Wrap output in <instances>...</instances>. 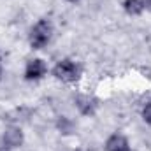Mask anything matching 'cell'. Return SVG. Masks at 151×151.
Instances as JSON below:
<instances>
[{
	"label": "cell",
	"instance_id": "obj_1",
	"mask_svg": "<svg viewBox=\"0 0 151 151\" xmlns=\"http://www.w3.org/2000/svg\"><path fill=\"white\" fill-rule=\"evenodd\" d=\"M51 37V23L47 19H42L39 21L37 25L32 28V34H30V44L32 47H44L47 44V40Z\"/></svg>",
	"mask_w": 151,
	"mask_h": 151
},
{
	"label": "cell",
	"instance_id": "obj_2",
	"mask_svg": "<svg viewBox=\"0 0 151 151\" xmlns=\"http://www.w3.org/2000/svg\"><path fill=\"white\" fill-rule=\"evenodd\" d=\"M55 76L58 77V79H62V81H76L77 79V67H76L74 63L70 62V60H63V62H60V63H56V67H55Z\"/></svg>",
	"mask_w": 151,
	"mask_h": 151
},
{
	"label": "cell",
	"instance_id": "obj_3",
	"mask_svg": "<svg viewBox=\"0 0 151 151\" xmlns=\"http://www.w3.org/2000/svg\"><path fill=\"white\" fill-rule=\"evenodd\" d=\"M46 70L47 69H46V63L42 60H32L27 65L25 76H27V79H40L42 76L46 74Z\"/></svg>",
	"mask_w": 151,
	"mask_h": 151
},
{
	"label": "cell",
	"instance_id": "obj_4",
	"mask_svg": "<svg viewBox=\"0 0 151 151\" xmlns=\"http://www.w3.org/2000/svg\"><path fill=\"white\" fill-rule=\"evenodd\" d=\"M106 150L107 151H130L128 146V141L123 137V135H111L106 142Z\"/></svg>",
	"mask_w": 151,
	"mask_h": 151
},
{
	"label": "cell",
	"instance_id": "obj_5",
	"mask_svg": "<svg viewBox=\"0 0 151 151\" xmlns=\"http://www.w3.org/2000/svg\"><path fill=\"white\" fill-rule=\"evenodd\" d=\"M21 141H23V134L18 128H9L4 134V144L7 148H16V146L21 144Z\"/></svg>",
	"mask_w": 151,
	"mask_h": 151
},
{
	"label": "cell",
	"instance_id": "obj_6",
	"mask_svg": "<svg viewBox=\"0 0 151 151\" xmlns=\"http://www.w3.org/2000/svg\"><path fill=\"white\" fill-rule=\"evenodd\" d=\"M76 104H77V107H79V111L83 114H93L95 111V100H91L90 97H77L76 99Z\"/></svg>",
	"mask_w": 151,
	"mask_h": 151
},
{
	"label": "cell",
	"instance_id": "obj_7",
	"mask_svg": "<svg viewBox=\"0 0 151 151\" xmlns=\"http://www.w3.org/2000/svg\"><path fill=\"white\" fill-rule=\"evenodd\" d=\"M123 7L128 14H141L144 9V4H142V0H125Z\"/></svg>",
	"mask_w": 151,
	"mask_h": 151
},
{
	"label": "cell",
	"instance_id": "obj_8",
	"mask_svg": "<svg viewBox=\"0 0 151 151\" xmlns=\"http://www.w3.org/2000/svg\"><path fill=\"white\" fill-rule=\"evenodd\" d=\"M58 128L63 132V134H70L72 132V121H69L67 118H62L58 121Z\"/></svg>",
	"mask_w": 151,
	"mask_h": 151
},
{
	"label": "cell",
	"instance_id": "obj_9",
	"mask_svg": "<svg viewBox=\"0 0 151 151\" xmlns=\"http://www.w3.org/2000/svg\"><path fill=\"white\" fill-rule=\"evenodd\" d=\"M142 116H144V121L151 125V104H148V106L144 107V111H142Z\"/></svg>",
	"mask_w": 151,
	"mask_h": 151
},
{
	"label": "cell",
	"instance_id": "obj_10",
	"mask_svg": "<svg viewBox=\"0 0 151 151\" xmlns=\"http://www.w3.org/2000/svg\"><path fill=\"white\" fill-rule=\"evenodd\" d=\"M142 4H144L146 9H151V0H142Z\"/></svg>",
	"mask_w": 151,
	"mask_h": 151
},
{
	"label": "cell",
	"instance_id": "obj_11",
	"mask_svg": "<svg viewBox=\"0 0 151 151\" xmlns=\"http://www.w3.org/2000/svg\"><path fill=\"white\" fill-rule=\"evenodd\" d=\"M0 151H9V150H5V148H2V150H0Z\"/></svg>",
	"mask_w": 151,
	"mask_h": 151
},
{
	"label": "cell",
	"instance_id": "obj_12",
	"mask_svg": "<svg viewBox=\"0 0 151 151\" xmlns=\"http://www.w3.org/2000/svg\"><path fill=\"white\" fill-rule=\"evenodd\" d=\"M69 2H76V0H69Z\"/></svg>",
	"mask_w": 151,
	"mask_h": 151
}]
</instances>
